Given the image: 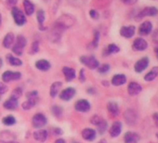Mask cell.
<instances>
[{"label": "cell", "mask_w": 158, "mask_h": 143, "mask_svg": "<svg viewBox=\"0 0 158 143\" xmlns=\"http://www.w3.org/2000/svg\"><path fill=\"white\" fill-rule=\"evenodd\" d=\"M37 101H38V99H27V100L23 103V109L26 111L30 110L31 108L35 106Z\"/></svg>", "instance_id": "4dcf8cb0"}, {"label": "cell", "mask_w": 158, "mask_h": 143, "mask_svg": "<svg viewBox=\"0 0 158 143\" xmlns=\"http://www.w3.org/2000/svg\"><path fill=\"white\" fill-rule=\"evenodd\" d=\"M35 67H36V69H38L40 71L46 72V71H48L50 69L51 65H50V63L48 60H46V59H40V60H37L35 62Z\"/></svg>", "instance_id": "d4e9b609"}, {"label": "cell", "mask_w": 158, "mask_h": 143, "mask_svg": "<svg viewBox=\"0 0 158 143\" xmlns=\"http://www.w3.org/2000/svg\"><path fill=\"white\" fill-rule=\"evenodd\" d=\"M148 47V44L147 42L141 38V37H138L134 40L133 42V48L137 51H143Z\"/></svg>", "instance_id": "4fadbf2b"}, {"label": "cell", "mask_w": 158, "mask_h": 143, "mask_svg": "<svg viewBox=\"0 0 158 143\" xmlns=\"http://www.w3.org/2000/svg\"><path fill=\"white\" fill-rule=\"evenodd\" d=\"M27 99H38V92L37 91H30L26 94Z\"/></svg>", "instance_id": "b9f144b4"}, {"label": "cell", "mask_w": 158, "mask_h": 143, "mask_svg": "<svg viewBox=\"0 0 158 143\" xmlns=\"http://www.w3.org/2000/svg\"><path fill=\"white\" fill-rule=\"evenodd\" d=\"M154 51H155V56H156V58L158 59V47H155Z\"/></svg>", "instance_id": "11a10c76"}, {"label": "cell", "mask_w": 158, "mask_h": 143, "mask_svg": "<svg viewBox=\"0 0 158 143\" xmlns=\"http://www.w3.org/2000/svg\"><path fill=\"white\" fill-rule=\"evenodd\" d=\"M47 118L43 113H35L32 118V125L35 128H41L47 125Z\"/></svg>", "instance_id": "5b68a950"}, {"label": "cell", "mask_w": 158, "mask_h": 143, "mask_svg": "<svg viewBox=\"0 0 158 143\" xmlns=\"http://www.w3.org/2000/svg\"><path fill=\"white\" fill-rule=\"evenodd\" d=\"M26 44H27V40H26V38L24 36H23V35H18L17 36V41H16L15 45H17L18 47H22L23 49V47H25Z\"/></svg>", "instance_id": "d6a6232c"}, {"label": "cell", "mask_w": 158, "mask_h": 143, "mask_svg": "<svg viewBox=\"0 0 158 143\" xmlns=\"http://www.w3.org/2000/svg\"><path fill=\"white\" fill-rule=\"evenodd\" d=\"M121 131H122V124H121V122L116 121L112 125V126L110 128V135L113 137H116L120 135Z\"/></svg>", "instance_id": "2e32d148"}, {"label": "cell", "mask_w": 158, "mask_h": 143, "mask_svg": "<svg viewBox=\"0 0 158 143\" xmlns=\"http://www.w3.org/2000/svg\"><path fill=\"white\" fill-rule=\"evenodd\" d=\"M79 80H80V82H85V80H86V77H85V70L84 69H81L80 70V76H79Z\"/></svg>", "instance_id": "7dc6e473"}, {"label": "cell", "mask_w": 158, "mask_h": 143, "mask_svg": "<svg viewBox=\"0 0 158 143\" xmlns=\"http://www.w3.org/2000/svg\"><path fill=\"white\" fill-rule=\"evenodd\" d=\"M55 143H65V140L64 139H62V138H59V139H57L56 140V142Z\"/></svg>", "instance_id": "db71d44e"}, {"label": "cell", "mask_w": 158, "mask_h": 143, "mask_svg": "<svg viewBox=\"0 0 158 143\" xmlns=\"http://www.w3.org/2000/svg\"><path fill=\"white\" fill-rule=\"evenodd\" d=\"M156 15H158V9H156L155 7H147L139 11V13L136 17V20L139 21L144 17H152Z\"/></svg>", "instance_id": "277c9868"}, {"label": "cell", "mask_w": 158, "mask_h": 143, "mask_svg": "<svg viewBox=\"0 0 158 143\" xmlns=\"http://www.w3.org/2000/svg\"><path fill=\"white\" fill-rule=\"evenodd\" d=\"M62 84L61 82H54L51 87H50V91H49V94H50V97L51 98H55L57 96V94L59 93L60 91V88H61Z\"/></svg>", "instance_id": "4316f807"}, {"label": "cell", "mask_w": 158, "mask_h": 143, "mask_svg": "<svg viewBox=\"0 0 158 143\" xmlns=\"http://www.w3.org/2000/svg\"><path fill=\"white\" fill-rule=\"evenodd\" d=\"M45 12L43 10H39L37 11V14H36V19H37V22H38V26H39V29L41 31H44L46 30V27L44 26V22H45Z\"/></svg>", "instance_id": "cb8c5ba5"}, {"label": "cell", "mask_w": 158, "mask_h": 143, "mask_svg": "<svg viewBox=\"0 0 158 143\" xmlns=\"http://www.w3.org/2000/svg\"><path fill=\"white\" fill-rule=\"evenodd\" d=\"M120 51V48L115 45V44H110L105 52H106V55H110V54H114V53H118Z\"/></svg>", "instance_id": "1f68e13d"}, {"label": "cell", "mask_w": 158, "mask_h": 143, "mask_svg": "<svg viewBox=\"0 0 158 143\" xmlns=\"http://www.w3.org/2000/svg\"><path fill=\"white\" fill-rule=\"evenodd\" d=\"M135 26L128 25V26H123L120 29V35L125 38H131L135 34Z\"/></svg>", "instance_id": "5bb4252c"}, {"label": "cell", "mask_w": 158, "mask_h": 143, "mask_svg": "<svg viewBox=\"0 0 158 143\" xmlns=\"http://www.w3.org/2000/svg\"><path fill=\"white\" fill-rule=\"evenodd\" d=\"M22 75L20 72H12V71H7L2 75V80L6 83L19 80L21 78Z\"/></svg>", "instance_id": "52a82bcc"}, {"label": "cell", "mask_w": 158, "mask_h": 143, "mask_svg": "<svg viewBox=\"0 0 158 143\" xmlns=\"http://www.w3.org/2000/svg\"><path fill=\"white\" fill-rule=\"evenodd\" d=\"M12 16L14 19V22L17 25L22 26L23 24L26 23V17L24 15V13L17 7H13L12 8Z\"/></svg>", "instance_id": "6da1fadb"}, {"label": "cell", "mask_w": 158, "mask_h": 143, "mask_svg": "<svg viewBox=\"0 0 158 143\" xmlns=\"http://www.w3.org/2000/svg\"><path fill=\"white\" fill-rule=\"evenodd\" d=\"M148 65H149V59L147 57H144L135 63L134 69L137 73H141V72H143L148 67Z\"/></svg>", "instance_id": "8fae6325"}, {"label": "cell", "mask_w": 158, "mask_h": 143, "mask_svg": "<svg viewBox=\"0 0 158 143\" xmlns=\"http://www.w3.org/2000/svg\"><path fill=\"white\" fill-rule=\"evenodd\" d=\"M153 120H154V122H155V125H156L157 127H158V113H154V114H153Z\"/></svg>", "instance_id": "f5cc1de1"}, {"label": "cell", "mask_w": 158, "mask_h": 143, "mask_svg": "<svg viewBox=\"0 0 158 143\" xmlns=\"http://www.w3.org/2000/svg\"><path fill=\"white\" fill-rule=\"evenodd\" d=\"M0 99H1V97H0Z\"/></svg>", "instance_id": "91938a15"}, {"label": "cell", "mask_w": 158, "mask_h": 143, "mask_svg": "<svg viewBox=\"0 0 158 143\" xmlns=\"http://www.w3.org/2000/svg\"><path fill=\"white\" fill-rule=\"evenodd\" d=\"M4 107L7 110H10V111L15 110L18 107V99H15L13 97H10L9 100H7L4 102Z\"/></svg>", "instance_id": "ffe728a7"}, {"label": "cell", "mask_w": 158, "mask_h": 143, "mask_svg": "<svg viewBox=\"0 0 158 143\" xmlns=\"http://www.w3.org/2000/svg\"><path fill=\"white\" fill-rule=\"evenodd\" d=\"M18 0H7V3L10 6H15L17 4Z\"/></svg>", "instance_id": "f907efd6"}, {"label": "cell", "mask_w": 158, "mask_h": 143, "mask_svg": "<svg viewBox=\"0 0 158 143\" xmlns=\"http://www.w3.org/2000/svg\"><path fill=\"white\" fill-rule=\"evenodd\" d=\"M99 143H106V140H104V139H102Z\"/></svg>", "instance_id": "6f0895ef"}, {"label": "cell", "mask_w": 158, "mask_h": 143, "mask_svg": "<svg viewBox=\"0 0 158 143\" xmlns=\"http://www.w3.org/2000/svg\"><path fill=\"white\" fill-rule=\"evenodd\" d=\"M38 50H39V45H38V42H35V43L32 45V47H31V53L35 54V53H36Z\"/></svg>", "instance_id": "ee69618b"}, {"label": "cell", "mask_w": 158, "mask_h": 143, "mask_svg": "<svg viewBox=\"0 0 158 143\" xmlns=\"http://www.w3.org/2000/svg\"><path fill=\"white\" fill-rule=\"evenodd\" d=\"M121 1L126 5H134L137 3L138 0H121Z\"/></svg>", "instance_id": "c3c4849f"}, {"label": "cell", "mask_w": 158, "mask_h": 143, "mask_svg": "<svg viewBox=\"0 0 158 143\" xmlns=\"http://www.w3.org/2000/svg\"><path fill=\"white\" fill-rule=\"evenodd\" d=\"M62 73H63V76H64L66 81H68V82L73 80L75 78V76H76L75 71L73 68H70V67H63Z\"/></svg>", "instance_id": "e0dca14e"}, {"label": "cell", "mask_w": 158, "mask_h": 143, "mask_svg": "<svg viewBox=\"0 0 158 143\" xmlns=\"http://www.w3.org/2000/svg\"><path fill=\"white\" fill-rule=\"evenodd\" d=\"M97 126H98L99 133H100V134H103V133L106 131V129H107V122H106L105 120H103V121H102L100 125H98Z\"/></svg>", "instance_id": "74e56055"}, {"label": "cell", "mask_w": 158, "mask_h": 143, "mask_svg": "<svg viewBox=\"0 0 158 143\" xmlns=\"http://www.w3.org/2000/svg\"><path fill=\"white\" fill-rule=\"evenodd\" d=\"M14 42V35L12 33H9L6 35V36L4 37V40H3V46L6 47V48H10L12 44Z\"/></svg>", "instance_id": "83f0119b"}, {"label": "cell", "mask_w": 158, "mask_h": 143, "mask_svg": "<svg viewBox=\"0 0 158 143\" xmlns=\"http://www.w3.org/2000/svg\"><path fill=\"white\" fill-rule=\"evenodd\" d=\"M157 76H158V67L154 66L153 68H152L150 70V72H148V73L145 75L144 80L147 82H151V81L154 80L157 77Z\"/></svg>", "instance_id": "7402d4cb"}, {"label": "cell", "mask_w": 158, "mask_h": 143, "mask_svg": "<svg viewBox=\"0 0 158 143\" xmlns=\"http://www.w3.org/2000/svg\"><path fill=\"white\" fill-rule=\"evenodd\" d=\"M87 0H68V2L73 7H81L86 3Z\"/></svg>", "instance_id": "8d00e7d4"}, {"label": "cell", "mask_w": 158, "mask_h": 143, "mask_svg": "<svg viewBox=\"0 0 158 143\" xmlns=\"http://www.w3.org/2000/svg\"><path fill=\"white\" fill-rule=\"evenodd\" d=\"M80 61L91 70L98 69V67L100 66L99 60L94 56H82L80 58Z\"/></svg>", "instance_id": "7a4b0ae2"}, {"label": "cell", "mask_w": 158, "mask_h": 143, "mask_svg": "<svg viewBox=\"0 0 158 143\" xmlns=\"http://www.w3.org/2000/svg\"><path fill=\"white\" fill-rule=\"evenodd\" d=\"M89 16L92 18V19H94V20H97L98 18H99V13L96 11V10H91L90 11H89Z\"/></svg>", "instance_id": "bcb514c9"}, {"label": "cell", "mask_w": 158, "mask_h": 143, "mask_svg": "<svg viewBox=\"0 0 158 143\" xmlns=\"http://www.w3.org/2000/svg\"><path fill=\"white\" fill-rule=\"evenodd\" d=\"M90 103L87 100H79L74 104V109L80 112H88L90 110Z\"/></svg>", "instance_id": "ba28073f"}, {"label": "cell", "mask_w": 158, "mask_h": 143, "mask_svg": "<svg viewBox=\"0 0 158 143\" xmlns=\"http://www.w3.org/2000/svg\"><path fill=\"white\" fill-rule=\"evenodd\" d=\"M75 93H76V91H75V89H74L73 88H67L63 89V90L60 92V100H66V101H67V100H72V99L74 97Z\"/></svg>", "instance_id": "30bf717a"}, {"label": "cell", "mask_w": 158, "mask_h": 143, "mask_svg": "<svg viewBox=\"0 0 158 143\" xmlns=\"http://www.w3.org/2000/svg\"><path fill=\"white\" fill-rule=\"evenodd\" d=\"M23 7H24V10L25 13L30 16L35 12V6L32 2H30L29 0H24L23 1Z\"/></svg>", "instance_id": "f1b7e54d"}, {"label": "cell", "mask_w": 158, "mask_h": 143, "mask_svg": "<svg viewBox=\"0 0 158 143\" xmlns=\"http://www.w3.org/2000/svg\"><path fill=\"white\" fill-rule=\"evenodd\" d=\"M99 41H100V33H99L98 31H95V32H94V39H93V41L90 43L89 47H91V48L97 47V46H98V44H99Z\"/></svg>", "instance_id": "836d02e7"}, {"label": "cell", "mask_w": 158, "mask_h": 143, "mask_svg": "<svg viewBox=\"0 0 158 143\" xmlns=\"http://www.w3.org/2000/svg\"><path fill=\"white\" fill-rule=\"evenodd\" d=\"M107 109H108L109 113L113 116H117L119 114V107L116 102H113V101L108 102Z\"/></svg>", "instance_id": "484cf974"}, {"label": "cell", "mask_w": 158, "mask_h": 143, "mask_svg": "<svg viewBox=\"0 0 158 143\" xmlns=\"http://www.w3.org/2000/svg\"><path fill=\"white\" fill-rule=\"evenodd\" d=\"M53 132L55 133V135H61L62 134V130L60 128H54Z\"/></svg>", "instance_id": "816d5d0a"}, {"label": "cell", "mask_w": 158, "mask_h": 143, "mask_svg": "<svg viewBox=\"0 0 158 143\" xmlns=\"http://www.w3.org/2000/svg\"><path fill=\"white\" fill-rule=\"evenodd\" d=\"M152 40L155 42V43H158V30H156L153 35H152Z\"/></svg>", "instance_id": "681fc988"}, {"label": "cell", "mask_w": 158, "mask_h": 143, "mask_svg": "<svg viewBox=\"0 0 158 143\" xmlns=\"http://www.w3.org/2000/svg\"><path fill=\"white\" fill-rule=\"evenodd\" d=\"M110 70V65L109 64H102L98 67V72L100 74H105Z\"/></svg>", "instance_id": "f35d334b"}, {"label": "cell", "mask_w": 158, "mask_h": 143, "mask_svg": "<svg viewBox=\"0 0 158 143\" xmlns=\"http://www.w3.org/2000/svg\"><path fill=\"white\" fill-rule=\"evenodd\" d=\"M152 30V22L149 21L144 22L140 24V26L139 28V35H148L149 34H151Z\"/></svg>", "instance_id": "7c38bea8"}, {"label": "cell", "mask_w": 158, "mask_h": 143, "mask_svg": "<svg viewBox=\"0 0 158 143\" xmlns=\"http://www.w3.org/2000/svg\"><path fill=\"white\" fill-rule=\"evenodd\" d=\"M1 21H2V17H1V14H0V23H1Z\"/></svg>", "instance_id": "680465c9"}, {"label": "cell", "mask_w": 158, "mask_h": 143, "mask_svg": "<svg viewBox=\"0 0 158 143\" xmlns=\"http://www.w3.org/2000/svg\"><path fill=\"white\" fill-rule=\"evenodd\" d=\"M127 82V77L125 75H115L112 78V84L114 86H122Z\"/></svg>", "instance_id": "603a6c76"}, {"label": "cell", "mask_w": 158, "mask_h": 143, "mask_svg": "<svg viewBox=\"0 0 158 143\" xmlns=\"http://www.w3.org/2000/svg\"><path fill=\"white\" fill-rule=\"evenodd\" d=\"M7 59H8V62L12 66H22V64H23V61L20 59H18L16 57H13L10 54L7 55Z\"/></svg>", "instance_id": "f546056e"}, {"label": "cell", "mask_w": 158, "mask_h": 143, "mask_svg": "<svg viewBox=\"0 0 158 143\" xmlns=\"http://www.w3.org/2000/svg\"><path fill=\"white\" fill-rule=\"evenodd\" d=\"M3 123L6 125H13L16 123V119L12 115H8L3 119Z\"/></svg>", "instance_id": "e575fe53"}, {"label": "cell", "mask_w": 158, "mask_h": 143, "mask_svg": "<svg viewBox=\"0 0 158 143\" xmlns=\"http://www.w3.org/2000/svg\"><path fill=\"white\" fill-rule=\"evenodd\" d=\"M2 65H3V60H2V59L0 58V68L2 67Z\"/></svg>", "instance_id": "9f6ffc18"}, {"label": "cell", "mask_w": 158, "mask_h": 143, "mask_svg": "<svg viewBox=\"0 0 158 143\" xmlns=\"http://www.w3.org/2000/svg\"><path fill=\"white\" fill-rule=\"evenodd\" d=\"M82 137L88 141H92L96 138V131L92 128H85L82 131Z\"/></svg>", "instance_id": "ac0fdd59"}, {"label": "cell", "mask_w": 158, "mask_h": 143, "mask_svg": "<svg viewBox=\"0 0 158 143\" xmlns=\"http://www.w3.org/2000/svg\"><path fill=\"white\" fill-rule=\"evenodd\" d=\"M124 117L127 124L129 125H134L137 122V113L135 112L134 110L127 109L124 113Z\"/></svg>", "instance_id": "9c48e42d"}, {"label": "cell", "mask_w": 158, "mask_h": 143, "mask_svg": "<svg viewBox=\"0 0 158 143\" xmlns=\"http://www.w3.org/2000/svg\"><path fill=\"white\" fill-rule=\"evenodd\" d=\"M51 112H52L53 115H55L56 117H60V114L62 113V108L58 106V105H54L51 108Z\"/></svg>", "instance_id": "d590c367"}, {"label": "cell", "mask_w": 158, "mask_h": 143, "mask_svg": "<svg viewBox=\"0 0 158 143\" xmlns=\"http://www.w3.org/2000/svg\"><path fill=\"white\" fill-rule=\"evenodd\" d=\"M8 91V87L4 83H0V95H2Z\"/></svg>", "instance_id": "f6af8a7d"}, {"label": "cell", "mask_w": 158, "mask_h": 143, "mask_svg": "<svg viewBox=\"0 0 158 143\" xmlns=\"http://www.w3.org/2000/svg\"><path fill=\"white\" fill-rule=\"evenodd\" d=\"M62 31H64V29H62L61 27H60L58 24H54L52 29L50 30L49 32V35H48V37L50 39L51 42H57L60 40V36H61V33Z\"/></svg>", "instance_id": "8992f818"}, {"label": "cell", "mask_w": 158, "mask_h": 143, "mask_svg": "<svg viewBox=\"0 0 158 143\" xmlns=\"http://www.w3.org/2000/svg\"><path fill=\"white\" fill-rule=\"evenodd\" d=\"M102 121H103V119H102L101 116H99V115H94V116L91 118V120H90L91 124H93V125H100Z\"/></svg>", "instance_id": "60d3db41"}, {"label": "cell", "mask_w": 158, "mask_h": 143, "mask_svg": "<svg viewBox=\"0 0 158 143\" xmlns=\"http://www.w3.org/2000/svg\"><path fill=\"white\" fill-rule=\"evenodd\" d=\"M73 22H74V19L72 16L65 14V15H62L59 20H57V22L55 23L65 30V29L71 27L73 24Z\"/></svg>", "instance_id": "3957f363"}, {"label": "cell", "mask_w": 158, "mask_h": 143, "mask_svg": "<svg viewBox=\"0 0 158 143\" xmlns=\"http://www.w3.org/2000/svg\"><path fill=\"white\" fill-rule=\"evenodd\" d=\"M139 139V136L135 132H127L124 136L125 143H137Z\"/></svg>", "instance_id": "d6986e66"}, {"label": "cell", "mask_w": 158, "mask_h": 143, "mask_svg": "<svg viewBox=\"0 0 158 143\" xmlns=\"http://www.w3.org/2000/svg\"><path fill=\"white\" fill-rule=\"evenodd\" d=\"M142 90V88L139 84L136 83V82H131L128 87H127V92L130 96H135L138 95L139 93H140Z\"/></svg>", "instance_id": "9a60e30c"}, {"label": "cell", "mask_w": 158, "mask_h": 143, "mask_svg": "<svg viewBox=\"0 0 158 143\" xmlns=\"http://www.w3.org/2000/svg\"><path fill=\"white\" fill-rule=\"evenodd\" d=\"M12 51H13L15 54H17L18 56H20V55L23 54V48L20 47H18L17 45H15V46L12 47Z\"/></svg>", "instance_id": "7bdbcfd3"}, {"label": "cell", "mask_w": 158, "mask_h": 143, "mask_svg": "<svg viewBox=\"0 0 158 143\" xmlns=\"http://www.w3.org/2000/svg\"><path fill=\"white\" fill-rule=\"evenodd\" d=\"M34 137L37 141L44 142L48 138V131L44 130V129H39V130L34 132Z\"/></svg>", "instance_id": "44dd1931"}, {"label": "cell", "mask_w": 158, "mask_h": 143, "mask_svg": "<svg viewBox=\"0 0 158 143\" xmlns=\"http://www.w3.org/2000/svg\"><path fill=\"white\" fill-rule=\"evenodd\" d=\"M22 95H23V90H22V88H16L12 91L11 97H13V98H15V99H19Z\"/></svg>", "instance_id": "ab89813d"}]
</instances>
